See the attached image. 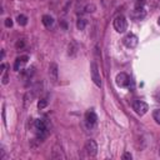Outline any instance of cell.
Wrapping results in <instances>:
<instances>
[{
    "label": "cell",
    "instance_id": "cell-17",
    "mask_svg": "<svg viewBox=\"0 0 160 160\" xmlns=\"http://www.w3.org/2000/svg\"><path fill=\"white\" fill-rule=\"evenodd\" d=\"M46 106H48V99H40L38 103V108L41 110V109L46 108Z\"/></svg>",
    "mask_w": 160,
    "mask_h": 160
},
{
    "label": "cell",
    "instance_id": "cell-3",
    "mask_svg": "<svg viewBox=\"0 0 160 160\" xmlns=\"http://www.w3.org/2000/svg\"><path fill=\"white\" fill-rule=\"evenodd\" d=\"M128 28V23L124 15H118L114 19V29L118 33H124Z\"/></svg>",
    "mask_w": 160,
    "mask_h": 160
},
{
    "label": "cell",
    "instance_id": "cell-1",
    "mask_svg": "<svg viewBox=\"0 0 160 160\" xmlns=\"http://www.w3.org/2000/svg\"><path fill=\"white\" fill-rule=\"evenodd\" d=\"M34 129L35 133H37V140L43 141L49 134L50 123L46 119H38L34 121Z\"/></svg>",
    "mask_w": 160,
    "mask_h": 160
},
{
    "label": "cell",
    "instance_id": "cell-8",
    "mask_svg": "<svg viewBox=\"0 0 160 160\" xmlns=\"http://www.w3.org/2000/svg\"><path fill=\"white\" fill-rule=\"evenodd\" d=\"M123 43H124V45H125L126 48L133 49V48H135V46L138 45V37L134 35V34H128L126 37L123 39Z\"/></svg>",
    "mask_w": 160,
    "mask_h": 160
},
{
    "label": "cell",
    "instance_id": "cell-2",
    "mask_svg": "<svg viewBox=\"0 0 160 160\" xmlns=\"http://www.w3.org/2000/svg\"><path fill=\"white\" fill-rule=\"evenodd\" d=\"M40 89H41V84H37L25 94V96H24V106H25V108H28V105L33 103V100L37 98V95L39 94Z\"/></svg>",
    "mask_w": 160,
    "mask_h": 160
},
{
    "label": "cell",
    "instance_id": "cell-4",
    "mask_svg": "<svg viewBox=\"0 0 160 160\" xmlns=\"http://www.w3.org/2000/svg\"><path fill=\"white\" fill-rule=\"evenodd\" d=\"M133 110L138 115H144L148 113V110H149V106H148L146 103L141 102V100H136V102L133 103Z\"/></svg>",
    "mask_w": 160,
    "mask_h": 160
},
{
    "label": "cell",
    "instance_id": "cell-15",
    "mask_svg": "<svg viewBox=\"0 0 160 160\" xmlns=\"http://www.w3.org/2000/svg\"><path fill=\"white\" fill-rule=\"evenodd\" d=\"M53 159H64V155H63V154H61V149H59V148L58 146H55L54 148V150H53Z\"/></svg>",
    "mask_w": 160,
    "mask_h": 160
},
{
    "label": "cell",
    "instance_id": "cell-5",
    "mask_svg": "<svg viewBox=\"0 0 160 160\" xmlns=\"http://www.w3.org/2000/svg\"><path fill=\"white\" fill-rule=\"evenodd\" d=\"M90 72H91V79L94 81V84L96 86H102V78H100V74H99V68H98V64L96 63H91L90 65Z\"/></svg>",
    "mask_w": 160,
    "mask_h": 160
},
{
    "label": "cell",
    "instance_id": "cell-12",
    "mask_svg": "<svg viewBox=\"0 0 160 160\" xmlns=\"http://www.w3.org/2000/svg\"><path fill=\"white\" fill-rule=\"evenodd\" d=\"M41 21H43V24L46 28H50L53 24H54V19H53V16H50V15H43Z\"/></svg>",
    "mask_w": 160,
    "mask_h": 160
},
{
    "label": "cell",
    "instance_id": "cell-24",
    "mask_svg": "<svg viewBox=\"0 0 160 160\" xmlns=\"http://www.w3.org/2000/svg\"><path fill=\"white\" fill-rule=\"evenodd\" d=\"M159 154H160V149H159Z\"/></svg>",
    "mask_w": 160,
    "mask_h": 160
},
{
    "label": "cell",
    "instance_id": "cell-7",
    "mask_svg": "<svg viewBox=\"0 0 160 160\" xmlns=\"http://www.w3.org/2000/svg\"><path fill=\"white\" fill-rule=\"evenodd\" d=\"M115 81H116V85H118V86H120V88H126V86H129L130 78H129V75L125 74V73H119V74L116 75Z\"/></svg>",
    "mask_w": 160,
    "mask_h": 160
},
{
    "label": "cell",
    "instance_id": "cell-13",
    "mask_svg": "<svg viewBox=\"0 0 160 160\" xmlns=\"http://www.w3.org/2000/svg\"><path fill=\"white\" fill-rule=\"evenodd\" d=\"M16 21H18V24H19V25H21V26H25V25L28 24V18H26L25 15L20 14V15H18V18H16Z\"/></svg>",
    "mask_w": 160,
    "mask_h": 160
},
{
    "label": "cell",
    "instance_id": "cell-16",
    "mask_svg": "<svg viewBox=\"0 0 160 160\" xmlns=\"http://www.w3.org/2000/svg\"><path fill=\"white\" fill-rule=\"evenodd\" d=\"M95 10H96L95 4H88V5H85V8H84L85 13H94Z\"/></svg>",
    "mask_w": 160,
    "mask_h": 160
},
{
    "label": "cell",
    "instance_id": "cell-10",
    "mask_svg": "<svg viewBox=\"0 0 160 160\" xmlns=\"http://www.w3.org/2000/svg\"><path fill=\"white\" fill-rule=\"evenodd\" d=\"M58 73H59L58 72V65L55 63H51L49 65V78L54 84L58 81Z\"/></svg>",
    "mask_w": 160,
    "mask_h": 160
},
{
    "label": "cell",
    "instance_id": "cell-19",
    "mask_svg": "<svg viewBox=\"0 0 160 160\" xmlns=\"http://www.w3.org/2000/svg\"><path fill=\"white\" fill-rule=\"evenodd\" d=\"M4 72V75H3V84L4 85H7L8 83H9V78H8V73L5 72V70H3Z\"/></svg>",
    "mask_w": 160,
    "mask_h": 160
},
{
    "label": "cell",
    "instance_id": "cell-11",
    "mask_svg": "<svg viewBox=\"0 0 160 160\" xmlns=\"http://www.w3.org/2000/svg\"><path fill=\"white\" fill-rule=\"evenodd\" d=\"M85 120H86V124L89 126H93V125H95V124H96L98 116H96V114L93 110H90V111H88L85 114Z\"/></svg>",
    "mask_w": 160,
    "mask_h": 160
},
{
    "label": "cell",
    "instance_id": "cell-23",
    "mask_svg": "<svg viewBox=\"0 0 160 160\" xmlns=\"http://www.w3.org/2000/svg\"><path fill=\"white\" fill-rule=\"evenodd\" d=\"M158 23H159V25H160V18H159V20H158Z\"/></svg>",
    "mask_w": 160,
    "mask_h": 160
},
{
    "label": "cell",
    "instance_id": "cell-21",
    "mask_svg": "<svg viewBox=\"0 0 160 160\" xmlns=\"http://www.w3.org/2000/svg\"><path fill=\"white\" fill-rule=\"evenodd\" d=\"M16 49H21V48H24V40H19L16 43Z\"/></svg>",
    "mask_w": 160,
    "mask_h": 160
},
{
    "label": "cell",
    "instance_id": "cell-22",
    "mask_svg": "<svg viewBox=\"0 0 160 160\" xmlns=\"http://www.w3.org/2000/svg\"><path fill=\"white\" fill-rule=\"evenodd\" d=\"M132 158H133V155L130 153H124V155H123V159L124 160H130Z\"/></svg>",
    "mask_w": 160,
    "mask_h": 160
},
{
    "label": "cell",
    "instance_id": "cell-18",
    "mask_svg": "<svg viewBox=\"0 0 160 160\" xmlns=\"http://www.w3.org/2000/svg\"><path fill=\"white\" fill-rule=\"evenodd\" d=\"M153 118H154V120L156 121V124H159V125H160V110H159V109L154 110V113H153Z\"/></svg>",
    "mask_w": 160,
    "mask_h": 160
},
{
    "label": "cell",
    "instance_id": "cell-9",
    "mask_svg": "<svg viewBox=\"0 0 160 160\" xmlns=\"http://www.w3.org/2000/svg\"><path fill=\"white\" fill-rule=\"evenodd\" d=\"M28 60H29V56L28 55H23V56L16 58V60L14 63V70H16V72L21 70L23 68H24V65L28 63Z\"/></svg>",
    "mask_w": 160,
    "mask_h": 160
},
{
    "label": "cell",
    "instance_id": "cell-20",
    "mask_svg": "<svg viewBox=\"0 0 160 160\" xmlns=\"http://www.w3.org/2000/svg\"><path fill=\"white\" fill-rule=\"evenodd\" d=\"M5 26H7V28L13 26V20H11L10 18H7V19H5Z\"/></svg>",
    "mask_w": 160,
    "mask_h": 160
},
{
    "label": "cell",
    "instance_id": "cell-14",
    "mask_svg": "<svg viewBox=\"0 0 160 160\" xmlns=\"http://www.w3.org/2000/svg\"><path fill=\"white\" fill-rule=\"evenodd\" d=\"M86 26V19H84V18H79L78 21H76V28L79 29V30H84Z\"/></svg>",
    "mask_w": 160,
    "mask_h": 160
},
{
    "label": "cell",
    "instance_id": "cell-6",
    "mask_svg": "<svg viewBox=\"0 0 160 160\" xmlns=\"http://www.w3.org/2000/svg\"><path fill=\"white\" fill-rule=\"evenodd\" d=\"M85 151L89 156H91L94 158L98 154V145L95 143V140H93V139H89L86 143H85Z\"/></svg>",
    "mask_w": 160,
    "mask_h": 160
}]
</instances>
